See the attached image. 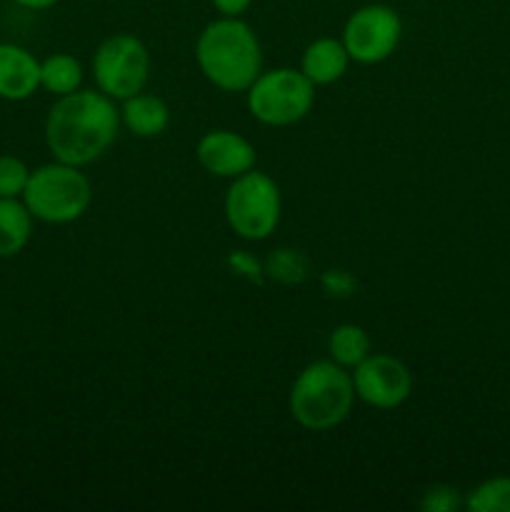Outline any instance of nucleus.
<instances>
[{"instance_id": "nucleus-19", "label": "nucleus", "mask_w": 510, "mask_h": 512, "mask_svg": "<svg viewBox=\"0 0 510 512\" xmlns=\"http://www.w3.org/2000/svg\"><path fill=\"white\" fill-rule=\"evenodd\" d=\"M268 273H273L283 283H295V280L305 278V260L295 250H278L270 258Z\"/></svg>"}, {"instance_id": "nucleus-20", "label": "nucleus", "mask_w": 510, "mask_h": 512, "mask_svg": "<svg viewBox=\"0 0 510 512\" xmlns=\"http://www.w3.org/2000/svg\"><path fill=\"white\" fill-rule=\"evenodd\" d=\"M420 508L425 512H453L460 508V495L450 485H430L423 493Z\"/></svg>"}, {"instance_id": "nucleus-2", "label": "nucleus", "mask_w": 510, "mask_h": 512, "mask_svg": "<svg viewBox=\"0 0 510 512\" xmlns=\"http://www.w3.org/2000/svg\"><path fill=\"white\" fill-rule=\"evenodd\" d=\"M198 68L215 88L243 93L263 73V50L258 35L245 20L220 15L195 40Z\"/></svg>"}, {"instance_id": "nucleus-13", "label": "nucleus", "mask_w": 510, "mask_h": 512, "mask_svg": "<svg viewBox=\"0 0 510 512\" xmlns=\"http://www.w3.org/2000/svg\"><path fill=\"white\" fill-rule=\"evenodd\" d=\"M120 120L138 138H158V135H163L168 130L170 110L165 105V100L158 98V95L138 93L133 98L123 100Z\"/></svg>"}, {"instance_id": "nucleus-16", "label": "nucleus", "mask_w": 510, "mask_h": 512, "mask_svg": "<svg viewBox=\"0 0 510 512\" xmlns=\"http://www.w3.org/2000/svg\"><path fill=\"white\" fill-rule=\"evenodd\" d=\"M330 360H335L343 368H358L370 355V338L360 325L345 323L330 333L328 338Z\"/></svg>"}, {"instance_id": "nucleus-17", "label": "nucleus", "mask_w": 510, "mask_h": 512, "mask_svg": "<svg viewBox=\"0 0 510 512\" xmlns=\"http://www.w3.org/2000/svg\"><path fill=\"white\" fill-rule=\"evenodd\" d=\"M463 505L470 512H510V475H498L475 485Z\"/></svg>"}, {"instance_id": "nucleus-15", "label": "nucleus", "mask_w": 510, "mask_h": 512, "mask_svg": "<svg viewBox=\"0 0 510 512\" xmlns=\"http://www.w3.org/2000/svg\"><path fill=\"white\" fill-rule=\"evenodd\" d=\"M80 83H83V65L75 55L53 53L40 63V88L48 93L63 98L80 90Z\"/></svg>"}, {"instance_id": "nucleus-1", "label": "nucleus", "mask_w": 510, "mask_h": 512, "mask_svg": "<svg viewBox=\"0 0 510 512\" xmlns=\"http://www.w3.org/2000/svg\"><path fill=\"white\" fill-rule=\"evenodd\" d=\"M120 110L115 100L95 90L63 95L45 118V143L55 160L68 165L95 163L118 138Z\"/></svg>"}, {"instance_id": "nucleus-12", "label": "nucleus", "mask_w": 510, "mask_h": 512, "mask_svg": "<svg viewBox=\"0 0 510 512\" xmlns=\"http://www.w3.org/2000/svg\"><path fill=\"white\" fill-rule=\"evenodd\" d=\"M350 65V55L345 50L343 40L338 38H318L305 48L300 70L305 78L318 88V85H333L345 75Z\"/></svg>"}, {"instance_id": "nucleus-11", "label": "nucleus", "mask_w": 510, "mask_h": 512, "mask_svg": "<svg viewBox=\"0 0 510 512\" xmlns=\"http://www.w3.org/2000/svg\"><path fill=\"white\" fill-rule=\"evenodd\" d=\"M40 88V60L30 50L0 43V98L25 100Z\"/></svg>"}, {"instance_id": "nucleus-23", "label": "nucleus", "mask_w": 510, "mask_h": 512, "mask_svg": "<svg viewBox=\"0 0 510 512\" xmlns=\"http://www.w3.org/2000/svg\"><path fill=\"white\" fill-rule=\"evenodd\" d=\"M55 3H60V0H15V5H20L25 10H48Z\"/></svg>"}, {"instance_id": "nucleus-7", "label": "nucleus", "mask_w": 510, "mask_h": 512, "mask_svg": "<svg viewBox=\"0 0 510 512\" xmlns=\"http://www.w3.org/2000/svg\"><path fill=\"white\" fill-rule=\"evenodd\" d=\"M93 75L100 93L128 100L143 93L150 75V53L135 35L118 33L105 38L93 55Z\"/></svg>"}, {"instance_id": "nucleus-18", "label": "nucleus", "mask_w": 510, "mask_h": 512, "mask_svg": "<svg viewBox=\"0 0 510 512\" xmlns=\"http://www.w3.org/2000/svg\"><path fill=\"white\" fill-rule=\"evenodd\" d=\"M30 180L28 165L15 155H0V198H20Z\"/></svg>"}, {"instance_id": "nucleus-4", "label": "nucleus", "mask_w": 510, "mask_h": 512, "mask_svg": "<svg viewBox=\"0 0 510 512\" xmlns=\"http://www.w3.org/2000/svg\"><path fill=\"white\" fill-rule=\"evenodd\" d=\"M90 200H93L90 180L80 173L78 165L60 163V160L30 170V180L23 193V203L28 205L30 215L50 225L78 220L88 210Z\"/></svg>"}, {"instance_id": "nucleus-22", "label": "nucleus", "mask_w": 510, "mask_h": 512, "mask_svg": "<svg viewBox=\"0 0 510 512\" xmlns=\"http://www.w3.org/2000/svg\"><path fill=\"white\" fill-rule=\"evenodd\" d=\"M230 263H233V268H235V273H243V275H248L250 280H260V268H258V263H255V258H250L248 253H235L233 258H230Z\"/></svg>"}, {"instance_id": "nucleus-8", "label": "nucleus", "mask_w": 510, "mask_h": 512, "mask_svg": "<svg viewBox=\"0 0 510 512\" xmlns=\"http://www.w3.org/2000/svg\"><path fill=\"white\" fill-rule=\"evenodd\" d=\"M403 38V20L398 10L385 3L360 5L343 25V45L350 60L360 65H378L398 50Z\"/></svg>"}, {"instance_id": "nucleus-3", "label": "nucleus", "mask_w": 510, "mask_h": 512, "mask_svg": "<svg viewBox=\"0 0 510 512\" xmlns=\"http://www.w3.org/2000/svg\"><path fill=\"white\" fill-rule=\"evenodd\" d=\"M355 403L353 373L335 360H315L295 378L290 388V415L295 423L313 433L345 423Z\"/></svg>"}, {"instance_id": "nucleus-5", "label": "nucleus", "mask_w": 510, "mask_h": 512, "mask_svg": "<svg viewBox=\"0 0 510 512\" xmlns=\"http://www.w3.org/2000/svg\"><path fill=\"white\" fill-rule=\"evenodd\" d=\"M248 110L258 123L288 128L313 110L315 85L295 68H275L260 73L248 90Z\"/></svg>"}, {"instance_id": "nucleus-6", "label": "nucleus", "mask_w": 510, "mask_h": 512, "mask_svg": "<svg viewBox=\"0 0 510 512\" xmlns=\"http://www.w3.org/2000/svg\"><path fill=\"white\" fill-rule=\"evenodd\" d=\"M280 188L270 175L248 170L230 183L225 195V220L245 240H265L280 223Z\"/></svg>"}, {"instance_id": "nucleus-14", "label": "nucleus", "mask_w": 510, "mask_h": 512, "mask_svg": "<svg viewBox=\"0 0 510 512\" xmlns=\"http://www.w3.org/2000/svg\"><path fill=\"white\" fill-rule=\"evenodd\" d=\"M33 215L18 198H0V258H13L28 245Z\"/></svg>"}, {"instance_id": "nucleus-21", "label": "nucleus", "mask_w": 510, "mask_h": 512, "mask_svg": "<svg viewBox=\"0 0 510 512\" xmlns=\"http://www.w3.org/2000/svg\"><path fill=\"white\" fill-rule=\"evenodd\" d=\"M210 5H213L220 15H228V18H240V15H243L245 10L253 5V0H210Z\"/></svg>"}, {"instance_id": "nucleus-9", "label": "nucleus", "mask_w": 510, "mask_h": 512, "mask_svg": "<svg viewBox=\"0 0 510 512\" xmlns=\"http://www.w3.org/2000/svg\"><path fill=\"white\" fill-rule=\"evenodd\" d=\"M355 398L378 410H395L413 393V375L403 360L393 355L370 353L353 368Z\"/></svg>"}, {"instance_id": "nucleus-10", "label": "nucleus", "mask_w": 510, "mask_h": 512, "mask_svg": "<svg viewBox=\"0 0 510 512\" xmlns=\"http://www.w3.org/2000/svg\"><path fill=\"white\" fill-rule=\"evenodd\" d=\"M195 158L215 178H238L255 168V148L233 130H210L198 140Z\"/></svg>"}]
</instances>
